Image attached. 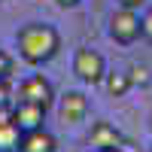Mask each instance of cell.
<instances>
[{
	"label": "cell",
	"mask_w": 152,
	"mask_h": 152,
	"mask_svg": "<svg viewBox=\"0 0 152 152\" xmlns=\"http://www.w3.org/2000/svg\"><path fill=\"white\" fill-rule=\"evenodd\" d=\"M15 43H18V55L24 64L31 67H40V64H49L58 49H61V34L46 21H28L24 28L15 34Z\"/></svg>",
	"instance_id": "cell-1"
},
{
	"label": "cell",
	"mask_w": 152,
	"mask_h": 152,
	"mask_svg": "<svg viewBox=\"0 0 152 152\" xmlns=\"http://www.w3.org/2000/svg\"><path fill=\"white\" fill-rule=\"evenodd\" d=\"M110 37L122 46H131L143 37V18L137 9H128V6H119L116 12L110 15Z\"/></svg>",
	"instance_id": "cell-2"
},
{
	"label": "cell",
	"mask_w": 152,
	"mask_h": 152,
	"mask_svg": "<svg viewBox=\"0 0 152 152\" xmlns=\"http://www.w3.org/2000/svg\"><path fill=\"white\" fill-rule=\"evenodd\" d=\"M73 73L79 76L85 85H100L104 76H107V61H104L100 52L82 46V49H76V55H73Z\"/></svg>",
	"instance_id": "cell-3"
},
{
	"label": "cell",
	"mask_w": 152,
	"mask_h": 152,
	"mask_svg": "<svg viewBox=\"0 0 152 152\" xmlns=\"http://www.w3.org/2000/svg\"><path fill=\"white\" fill-rule=\"evenodd\" d=\"M18 97L28 100V104H40V107L49 110V107H52V100H55V91H52V82H49L43 73H34V76H28V79L21 82Z\"/></svg>",
	"instance_id": "cell-4"
},
{
	"label": "cell",
	"mask_w": 152,
	"mask_h": 152,
	"mask_svg": "<svg viewBox=\"0 0 152 152\" xmlns=\"http://www.w3.org/2000/svg\"><path fill=\"white\" fill-rule=\"evenodd\" d=\"M88 113V97L82 91H67L58 100V119L64 125H79Z\"/></svg>",
	"instance_id": "cell-5"
},
{
	"label": "cell",
	"mask_w": 152,
	"mask_h": 152,
	"mask_svg": "<svg viewBox=\"0 0 152 152\" xmlns=\"http://www.w3.org/2000/svg\"><path fill=\"white\" fill-rule=\"evenodd\" d=\"M12 122L21 128V134H24V131H34V128H43V122H46V107L18 100V104H12Z\"/></svg>",
	"instance_id": "cell-6"
},
{
	"label": "cell",
	"mask_w": 152,
	"mask_h": 152,
	"mask_svg": "<svg viewBox=\"0 0 152 152\" xmlns=\"http://www.w3.org/2000/svg\"><path fill=\"white\" fill-rule=\"evenodd\" d=\"M18 152H58V140L46 128H34V131H24L21 134Z\"/></svg>",
	"instance_id": "cell-7"
},
{
	"label": "cell",
	"mask_w": 152,
	"mask_h": 152,
	"mask_svg": "<svg viewBox=\"0 0 152 152\" xmlns=\"http://www.w3.org/2000/svg\"><path fill=\"white\" fill-rule=\"evenodd\" d=\"M88 143L94 149H110V146H122V134L116 125L110 122H94L91 125V134H88Z\"/></svg>",
	"instance_id": "cell-8"
},
{
	"label": "cell",
	"mask_w": 152,
	"mask_h": 152,
	"mask_svg": "<svg viewBox=\"0 0 152 152\" xmlns=\"http://www.w3.org/2000/svg\"><path fill=\"white\" fill-rule=\"evenodd\" d=\"M21 128L12 119H0V152H18Z\"/></svg>",
	"instance_id": "cell-9"
},
{
	"label": "cell",
	"mask_w": 152,
	"mask_h": 152,
	"mask_svg": "<svg viewBox=\"0 0 152 152\" xmlns=\"http://www.w3.org/2000/svg\"><path fill=\"white\" fill-rule=\"evenodd\" d=\"M104 85H107V91H110V97H125L131 91V79H128V73H107L104 76Z\"/></svg>",
	"instance_id": "cell-10"
},
{
	"label": "cell",
	"mask_w": 152,
	"mask_h": 152,
	"mask_svg": "<svg viewBox=\"0 0 152 152\" xmlns=\"http://www.w3.org/2000/svg\"><path fill=\"white\" fill-rule=\"evenodd\" d=\"M128 79H131V85H149V70L143 67V64H134L131 70H128Z\"/></svg>",
	"instance_id": "cell-11"
},
{
	"label": "cell",
	"mask_w": 152,
	"mask_h": 152,
	"mask_svg": "<svg viewBox=\"0 0 152 152\" xmlns=\"http://www.w3.org/2000/svg\"><path fill=\"white\" fill-rule=\"evenodd\" d=\"M12 67H15V64H12V58L0 49V79H9V76H12Z\"/></svg>",
	"instance_id": "cell-12"
},
{
	"label": "cell",
	"mask_w": 152,
	"mask_h": 152,
	"mask_svg": "<svg viewBox=\"0 0 152 152\" xmlns=\"http://www.w3.org/2000/svg\"><path fill=\"white\" fill-rule=\"evenodd\" d=\"M3 107H12V100H9V79H0V110Z\"/></svg>",
	"instance_id": "cell-13"
},
{
	"label": "cell",
	"mask_w": 152,
	"mask_h": 152,
	"mask_svg": "<svg viewBox=\"0 0 152 152\" xmlns=\"http://www.w3.org/2000/svg\"><path fill=\"white\" fill-rule=\"evenodd\" d=\"M143 37L152 43V6L146 9V15H143Z\"/></svg>",
	"instance_id": "cell-14"
},
{
	"label": "cell",
	"mask_w": 152,
	"mask_h": 152,
	"mask_svg": "<svg viewBox=\"0 0 152 152\" xmlns=\"http://www.w3.org/2000/svg\"><path fill=\"white\" fill-rule=\"evenodd\" d=\"M116 3H119V6H128V9H140L146 0H116Z\"/></svg>",
	"instance_id": "cell-15"
},
{
	"label": "cell",
	"mask_w": 152,
	"mask_h": 152,
	"mask_svg": "<svg viewBox=\"0 0 152 152\" xmlns=\"http://www.w3.org/2000/svg\"><path fill=\"white\" fill-rule=\"evenodd\" d=\"M55 3H58L61 9H73V6H79L82 0H55Z\"/></svg>",
	"instance_id": "cell-16"
},
{
	"label": "cell",
	"mask_w": 152,
	"mask_h": 152,
	"mask_svg": "<svg viewBox=\"0 0 152 152\" xmlns=\"http://www.w3.org/2000/svg\"><path fill=\"white\" fill-rule=\"evenodd\" d=\"M100 152H125L122 146H110V149H100Z\"/></svg>",
	"instance_id": "cell-17"
},
{
	"label": "cell",
	"mask_w": 152,
	"mask_h": 152,
	"mask_svg": "<svg viewBox=\"0 0 152 152\" xmlns=\"http://www.w3.org/2000/svg\"><path fill=\"white\" fill-rule=\"evenodd\" d=\"M149 152H152V149H149Z\"/></svg>",
	"instance_id": "cell-18"
}]
</instances>
